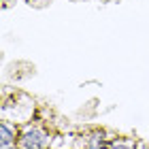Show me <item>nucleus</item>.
Listing matches in <instances>:
<instances>
[{
	"label": "nucleus",
	"mask_w": 149,
	"mask_h": 149,
	"mask_svg": "<svg viewBox=\"0 0 149 149\" xmlns=\"http://www.w3.org/2000/svg\"><path fill=\"white\" fill-rule=\"evenodd\" d=\"M45 143V134L38 130H28L24 136V147L26 149H40Z\"/></svg>",
	"instance_id": "nucleus-1"
},
{
	"label": "nucleus",
	"mask_w": 149,
	"mask_h": 149,
	"mask_svg": "<svg viewBox=\"0 0 149 149\" xmlns=\"http://www.w3.org/2000/svg\"><path fill=\"white\" fill-rule=\"evenodd\" d=\"M0 132H2V145H4V147H9V145L13 143V134H11V130L2 124V126H0Z\"/></svg>",
	"instance_id": "nucleus-2"
}]
</instances>
